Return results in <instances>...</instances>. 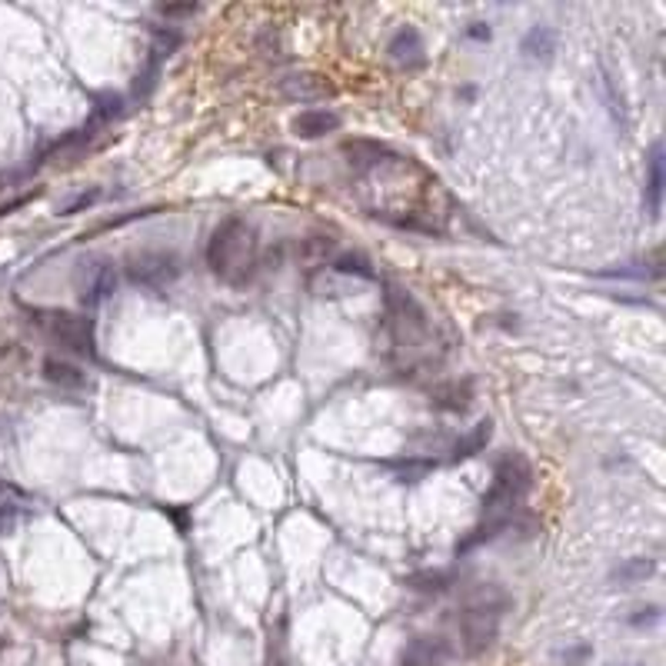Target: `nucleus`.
<instances>
[{"instance_id":"f257e3e1","label":"nucleus","mask_w":666,"mask_h":666,"mask_svg":"<svg viewBox=\"0 0 666 666\" xmlns=\"http://www.w3.org/2000/svg\"><path fill=\"white\" fill-rule=\"evenodd\" d=\"M256 250H260V240H256V230L246 224L244 217H227L224 224H217V230L210 234V244H207V266L210 274L220 277L224 284H234L240 287L256 266Z\"/></svg>"},{"instance_id":"f03ea898","label":"nucleus","mask_w":666,"mask_h":666,"mask_svg":"<svg viewBox=\"0 0 666 666\" xmlns=\"http://www.w3.org/2000/svg\"><path fill=\"white\" fill-rule=\"evenodd\" d=\"M503 610H507V594L497 590V586H483L480 594L463 606L460 643H463V653L470 656V660L483 656L493 643H497Z\"/></svg>"},{"instance_id":"7ed1b4c3","label":"nucleus","mask_w":666,"mask_h":666,"mask_svg":"<svg viewBox=\"0 0 666 666\" xmlns=\"http://www.w3.org/2000/svg\"><path fill=\"white\" fill-rule=\"evenodd\" d=\"M383 307H387V323L390 333L403 347H417L430 333V320L427 310L420 307V300L413 297L407 287L400 284H383Z\"/></svg>"},{"instance_id":"20e7f679","label":"nucleus","mask_w":666,"mask_h":666,"mask_svg":"<svg viewBox=\"0 0 666 666\" xmlns=\"http://www.w3.org/2000/svg\"><path fill=\"white\" fill-rule=\"evenodd\" d=\"M530 487H533L530 460L523 453H507V457H500L497 470H493L490 490L483 497V510H513L530 493Z\"/></svg>"},{"instance_id":"39448f33","label":"nucleus","mask_w":666,"mask_h":666,"mask_svg":"<svg viewBox=\"0 0 666 666\" xmlns=\"http://www.w3.org/2000/svg\"><path fill=\"white\" fill-rule=\"evenodd\" d=\"M43 327L63 350H71L77 357L93 360L97 357V327L91 317H83L77 310H43Z\"/></svg>"},{"instance_id":"423d86ee","label":"nucleus","mask_w":666,"mask_h":666,"mask_svg":"<svg viewBox=\"0 0 666 666\" xmlns=\"http://www.w3.org/2000/svg\"><path fill=\"white\" fill-rule=\"evenodd\" d=\"M180 256L167 254V250H144V254H133L130 264H127V277L140 287H170L177 277H180Z\"/></svg>"},{"instance_id":"0eeeda50","label":"nucleus","mask_w":666,"mask_h":666,"mask_svg":"<svg viewBox=\"0 0 666 666\" xmlns=\"http://www.w3.org/2000/svg\"><path fill=\"white\" fill-rule=\"evenodd\" d=\"M280 93L290 103H323L337 97V83L317 71H297L280 81Z\"/></svg>"},{"instance_id":"6e6552de","label":"nucleus","mask_w":666,"mask_h":666,"mask_svg":"<svg viewBox=\"0 0 666 666\" xmlns=\"http://www.w3.org/2000/svg\"><path fill=\"white\" fill-rule=\"evenodd\" d=\"M117 287V270L111 260H91L77 277V297L83 307H101Z\"/></svg>"},{"instance_id":"1a4fd4ad","label":"nucleus","mask_w":666,"mask_h":666,"mask_svg":"<svg viewBox=\"0 0 666 666\" xmlns=\"http://www.w3.org/2000/svg\"><path fill=\"white\" fill-rule=\"evenodd\" d=\"M340 154H343V160H347L353 170H360V174H367V170H380V167H387V164H393V160H397L387 144L370 140V137H347V140L340 144Z\"/></svg>"},{"instance_id":"9d476101","label":"nucleus","mask_w":666,"mask_h":666,"mask_svg":"<svg viewBox=\"0 0 666 666\" xmlns=\"http://www.w3.org/2000/svg\"><path fill=\"white\" fill-rule=\"evenodd\" d=\"M333 130H340V117L327 107H310V111L294 117V133L300 140H320Z\"/></svg>"},{"instance_id":"9b49d317","label":"nucleus","mask_w":666,"mask_h":666,"mask_svg":"<svg viewBox=\"0 0 666 666\" xmlns=\"http://www.w3.org/2000/svg\"><path fill=\"white\" fill-rule=\"evenodd\" d=\"M646 210L650 217L663 214V144L650 147V157H646V190H643Z\"/></svg>"},{"instance_id":"f8f14e48","label":"nucleus","mask_w":666,"mask_h":666,"mask_svg":"<svg viewBox=\"0 0 666 666\" xmlns=\"http://www.w3.org/2000/svg\"><path fill=\"white\" fill-rule=\"evenodd\" d=\"M390 57L400 63V67H423L427 53H423V37L417 27H403V31L393 34L390 41Z\"/></svg>"},{"instance_id":"ddd939ff","label":"nucleus","mask_w":666,"mask_h":666,"mask_svg":"<svg viewBox=\"0 0 666 666\" xmlns=\"http://www.w3.org/2000/svg\"><path fill=\"white\" fill-rule=\"evenodd\" d=\"M520 51L526 61H540V63L550 61L556 53V31L546 27V24H536V27H530V31L523 34Z\"/></svg>"},{"instance_id":"4468645a","label":"nucleus","mask_w":666,"mask_h":666,"mask_svg":"<svg viewBox=\"0 0 666 666\" xmlns=\"http://www.w3.org/2000/svg\"><path fill=\"white\" fill-rule=\"evenodd\" d=\"M43 380L53 383V387L61 390H81L87 383V373L81 367H73L67 360H57V357H47L43 360Z\"/></svg>"},{"instance_id":"2eb2a0df","label":"nucleus","mask_w":666,"mask_h":666,"mask_svg":"<svg viewBox=\"0 0 666 666\" xmlns=\"http://www.w3.org/2000/svg\"><path fill=\"white\" fill-rule=\"evenodd\" d=\"M493 437V420H483L477 423L463 440H457V447H453V463H460V460H470V457H477V453L490 443Z\"/></svg>"},{"instance_id":"dca6fc26","label":"nucleus","mask_w":666,"mask_h":666,"mask_svg":"<svg viewBox=\"0 0 666 666\" xmlns=\"http://www.w3.org/2000/svg\"><path fill=\"white\" fill-rule=\"evenodd\" d=\"M656 564L653 560H643V556H633V560H623V564L613 566V574L610 580L620 586H630V584H643L646 576H653Z\"/></svg>"},{"instance_id":"f3484780","label":"nucleus","mask_w":666,"mask_h":666,"mask_svg":"<svg viewBox=\"0 0 666 666\" xmlns=\"http://www.w3.org/2000/svg\"><path fill=\"white\" fill-rule=\"evenodd\" d=\"M403 666H450L447 663V646L420 640V643L410 646V653H407Z\"/></svg>"},{"instance_id":"a211bd4d","label":"nucleus","mask_w":666,"mask_h":666,"mask_svg":"<svg viewBox=\"0 0 666 666\" xmlns=\"http://www.w3.org/2000/svg\"><path fill=\"white\" fill-rule=\"evenodd\" d=\"M300 260L304 266H320L327 264L330 256H333V236H307L304 244H300Z\"/></svg>"},{"instance_id":"6ab92c4d","label":"nucleus","mask_w":666,"mask_h":666,"mask_svg":"<svg viewBox=\"0 0 666 666\" xmlns=\"http://www.w3.org/2000/svg\"><path fill=\"white\" fill-rule=\"evenodd\" d=\"M333 270H337L340 277H360V280H373V264H370L363 254H340L333 260Z\"/></svg>"},{"instance_id":"aec40b11","label":"nucleus","mask_w":666,"mask_h":666,"mask_svg":"<svg viewBox=\"0 0 666 666\" xmlns=\"http://www.w3.org/2000/svg\"><path fill=\"white\" fill-rule=\"evenodd\" d=\"M433 400H443L440 403L443 410H467V403H470V383H450V387H443Z\"/></svg>"},{"instance_id":"412c9836","label":"nucleus","mask_w":666,"mask_h":666,"mask_svg":"<svg viewBox=\"0 0 666 666\" xmlns=\"http://www.w3.org/2000/svg\"><path fill=\"white\" fill-rule=\"evenodd\" d=\"M407 586L410 590H423V594H440L450 586V574H413L407 576Z\"/></svg>"},{"instance_id":"4be33fe9","label":"nucleus","mask_w":666,"mask_h":666,"mask_svg":"<svg viewBox=\"0 0 666 666\" xmlns=\"http://www.w3.org/2000/svg\"><path fill=\"white\" fill-rule=\"evenodd\" d=\"M266 666H290V660H287V643H284V633L270 636V643H266Z\"/></svg>"},{"instance_id":"5701e85b","label":"nucleus","mask_w":666,"mask_h":666,"mask_svg":"<svg viewBox=\"0 0 666 666\" xmlns=\"http://www.w3.org/2000/svg\"><path fill=\"white\" fill-rule=\"evenodd\" d=\"M400 480H420V477H427V473L433 470V463L420 460V463H400Z\"/></svg>"},{"instance_id":"b1692460","label":"nucleus","mask_w":666,"mask_h":666,"mask_svg":"<svg viewBox=\"0 0 666 666\" xmlns=\"http://www.w3.org/2000/svg\"><path fill=\"white\" fill-rule=\"evenodd\" d=\"M157 14L160 17H194L197 4H157Z\"/></svg>"},{"instance_id":"393cba45","label":"nucleus","mask_w":666,"mask_h":666,"mask_svg":"<svg viewBox=\"0 0 666 666\" xmlns=\"http://www.w3.org/2000/svg\"><path fill=\"white\" fill-rule=\"evenodd\" d=\"M93 200H97V190H91V194H83V197H77V200H71V204L63 207L61 214H63V217H71V214H81L83 207H91Z\"/></svg>"},{"instance_id":"a878e982","label":"nucleus","mask_w":666,"mask_h":666,"mask_svg":"<svg viewBox=\"0 0 666 666\" xmlns=\"http://www.w3.org/2000/svg\"><path fill=\"white\" fill-rule=\"evenodd\" d=\"M564 660H566V663H570V666L584 663V660H590V646H576V650H566Z\"/></svg>"},{"instance_id":"bb28decb","label":"nucleus","mask_w":666,"mask_h":666,"mask_svg":"<svg viewBox=\"0 0 666 666\" xmlns=\"http://www.w3.org/2000/svg\"><path fill=\"white\" fill-rule=\"evenodd\" d=\"M470 37L473 41H487V37H490V27H480V24H477V27H470Z\"/></svg>"}]
</instances>
